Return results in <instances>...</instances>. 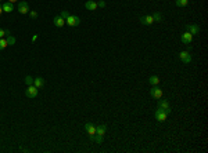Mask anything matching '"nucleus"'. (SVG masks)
Here are the masks:
<instances>
[{
    "instance_id": "nucleus-19",
    "label": "nucleus",
    "mask_w": 208,
    "mask_h": 153,
    "mask_svg": "<svg viewBox=\"0 0 208 153\" xmlns=\"http://www.w3.org/2000/svg\"><path fill=\"white\" fill-rule=\"evenodd\" d=\"M6 40H7V44H9V46H14V44H15V37H14V36H6Z\"/></svg>"
},
{
    "instance_id": "nucleus-14",
    "label": "nucleus",
    "mask_w": 208,
    "mask_h": 153,
    "mask_svg": "<svg viewBox=\"0 0 208 153\" xmlns=\"http://www.w3.org/2000/svg\"><path fill=\"white\" fill-rule=\"evenodd\" d=\"M1 8H3V12H11V11L14 10V6L11 3H9V1H4L1 4Z\"/></svg>"
},
{
    "instance_id": "nucleus-29",
    "label": "nucleus",
    "mask_w": 208,
    "mask_h": 153,
    "mask_svg": "<svg viewBox=\"0 0 208 153\" xmlns=\"http://www.w3.org/2000/svg\"><path fill=\"white\" fill-rule=\"evenodd\" d=\"M4 31H6V36H10L11 35V32L9 31V29H4Z\"/></svg>"
},
{
    "instance_id": "nucleus-16",
    "label": "nucleus",
    "mask_w": 208,
    "mask_h": 153,
    "mask_svg": "<svg viewBox=\"0 0 208 153\" xmlns=\"http://www.w3.org/2000/svg\"><path fill=\"white\" fill-rule=\"evenodd\" d=\"M105 131H107V126H104V124L99 126V127H96V134H97V135H103L104 137Z\"/></svg>"
},
{
    "instance_id": "nucleus-10",
    "label": "nucleus",
    "mask_w": 208,
    "mask_h": 153,
    "mask_svg": "<svg viewBox=\"0 0 208 153\" xmlns=\"http://www.w3.org/2000/svg\"><path fill=\"white\" fill-rule=\"evenodd\" d=\"M97 1H94V0H87L86 3H85V8L89 11H96L97 10Z\"/></svg>"
},
{
    "instance_id": "nucleus-6",
    "label": "nucleus",
    "mask_w": 208,
    "mask_h": 153,
    "mask_svg": "<svg viewBox=\"0 0 208 153\" xmlns=\"http://www.w3.org/2000/svg\"><path fill=\"white\" fill-rule=\"evenodd\" d=\"M18 11L21 14H28L29 12V4L26 1H18Z\"/></svg>"
},
{
    "instance_id": "nucleus-28",
    "label": "nucleus",
    "mask_w": 208,
    "mask_h": 153,
    "mask_svg": "<svg viewBox=\"0 0 208 153\" xmlns=\"http://www.w3.org/2000/svg\"><path fill=\"white\" fill-rule=\"evenodd\" d=\"M32 41H36L38 40V35H33V36H32V39H31Z\"/></svg>"
},
{
    "instance_id": "nucleus-30",
    "label": "nucleus",
    "mask_w": 208,
    "mask_h": 153,
    "mask_svg": "<svg viewBox=\"0 0 208 153\" xmlns=\"http://www.w3.org/2000/svg\"><path fill=\"white\" fill-rule=\"evenodd\" d=\"M7 1H9V3H11V4H14V3H17L18 0H7Z\"/></svg>"
},
{
    "instance_id": "nucleus-22",
    "label": "nucleus",
    "mask_w": 208,
    "mask_h": 153,
    "mask_svg": "<svg viewBox=\"0 0 208 153\" xmlns=\"http://www.w3.org/2000/svg\"><path fill=\"white\" fill-rule=\"evenodd\" d=\"M153 18H154V22H160V21L162 20V15L160 12H154L153 14Z\"/></svg>"
},
{
    "instance_id": "nucleus-17",
    "label": "nucleus",
    "mask_w": 208,
    "mask_h": 153,
    "mask_svg": "<svg viewBox=\"0 0 208 153\" xmlns=\"http://www.w3.org/2000/svg\"><path fill=\"white\" fill-rule=\"evenodd\" d=\"M148 83H150L151 86H158V84H160V77H158V76H151V77L148 79Z\"/></svg>"
},
{
    "instance_id": "nucleus-13",
    "label": "nucleus",
    "mask_w": 208,
    "mask_h": 153,
    "mask_svg": "<svg viewBox=\"0 0 208 153\" xmlns=\"http://www.w3.org/2000/svg\"><path fill=\"white\" fill-rule=\"evenodd\" d=\"M140 22L143 24V25H151V24H154V18H153V15H144V17H142L140 18Z\"/></svg>"
},
{
    "instance_id": "nucleus-8",
    "label": "nucleus",
    "mask_w": 208,
    "mask_h": 153,
    "mask_svg": "<svg viewBox=\"0 0 208 153\" xmlns=\"http://www.w3.org/2000/svg\"><path fill=\"white\" fill-rule=\"evenodd\" d=\"M85 130H86L87 135L92 138L94 134H96V126H94L93 123H86V124H85Z\"/></svg>"
},
{
    "instance_id": "nucleus-12",
    "label": "nucleus",
    "mask_w": 208,
    "mask_h": 153,
    "mask_svg": "<svg viewBox=\"0 0 208 153\" xmlns=\"http://www.w3.org/2000/svg\"><path fill=\"white\" fill-rule=\"evenodd\" d=\"M53 22H54V25H56L57 28H62V26L65 25V20L61 18L60 15H56V17L53 18Z\"/></svg>"
},
{
    "instance_id": "nucleus-27",
    "label": "nucleus",
    "mask_w": 208,
    "mask_h": 153,
    "mask_svg": "<svg viewBox=\"0 0 208 153\" xmlns=\"http://www.w3.org/2000/svg\"><path fill=\"white\" fill-rule=\"evenodd\" d=\"M97 6H99V7H105V1H103V0H100V1L97 3Z\"/></svg>"
},
{
    "instance_id": "nucleus-9",
    "label": "nucleus",
    "mask_w": 208,
    "mask_h": 153,
    "mask_svg": "<svg viewBox=\"0 0 208 153\" xmlns=\"http://www.w3.org/2000/svg\"><path fill=\"white\" fill-rule=\"evenodd\" d=\"M180 40H182L183 44H190V43L193 41V35H191V33H189V32H185V33H182Z\"/></svg>"
},
{
    "instance_id": "nucleus-1",
    "label": "nucleus",
    "mask_w": 208,
    "mask_h": 153,
    "mask_svg": "<svg viewBox=\"0 0 208 153\" xmlns=\"http://www.w3.org/2000/svg\"><path fill=\"white\" fill-rule=\"evenodd\" d=\"M38 94H39V88L38 87H35L33 84H31V86H28V88L25 90V95L28 97V98H36L38 97Z\"/></svg>"
},
{
    "instance_id": "nucleus-23",
    "label": "nucleus",
    "mask_w": 208,
    "mask_h": 153,
    "mask_svg": "<svg viewBox=\"0 0 208 153\" xmlns=\"http://www.w3.org/2000/svg\"><path fill=\"white\" fill-rule=\"evenodd\" d=\"M70 15H71V14H70V11H67V10L61 11V14H60V17H61V18H64V20H67Z\"/></svg>"
},
{
    "instance_id": "nucleus-15",
    "label": "nucleus",
    "mask_w": 208,
    "mask_h": 153,
    "mask_svg": "<svg viewBox=\"0 0 208 153\" xmlns=\"http://www.w3.org/2000/svg\"><path fill=\"white\" fill-rule=\"evenodd\" d=\"M33 86L38 87V88H42V87L44 86V80H43L42 77H35V79H33Z\"/></svg>"
},
{
    "instance_id": "nucleus-2",
    "label": "nucleus",
    "mask_w": 208,
    "mask_h": 153,
    "mask_svg": "<svg viewBox=\"0 0 208 153\" xmlns=\"http://www.w3.org/2000/svg\"><path fill=\"white\" fill-rule=\"evenodd\" d=\"M150 95H151L153 98H156V99H160V98H162L164 92H162V90H161L158 86H153V88L150 90Z\"/></svg>"
},
{
    "instance_id": "nucleus-11",
    "label": "nucleus",
    "mask_w": 208,
    "mask_h": 153,
    "mask_svg": "<svg viewBox=\"0 0 208 153\" xmlns=\"http://www.w3.org/2000/svg\"><path fill=\"white\" fill-rule=\"evenodd\" d=\"M186 29H187V32H189V33H191L193 36H194V35H198V33H200V26H198V25H196V24L187 25Z\"/></svg>"
},
{
    "instance_id": "nucleus-5",
    "label": "nucleus",
    "mask_w": 208,
    "mask_h": 153,
    "mask_svg": "<svg viewBox=\"0 0 208 153\" xmlns=\"http://www.w3.org/2000/svg\"><path fill=\"white\" fill-rule=\"evenodd\" d=\"M154 114H156V119L157 120H158V122H165L166 120V116H168V114H166V112H164V110H162V109H160V108H157V110H156V113H154Z\"/></svg>"
},
{
    "instance_id": "nucleus-7",
    "label": "nucleus",
    "mask_w": 208,
    "mask_h": 153,
    "mask_svg": "<svg viewBox=\"0 0 208 153\" xmlns=\"http://www.w3.org/2000/svg\"><path fill=\"white\" fill-rule=\"evenodd\" d=\"M158 108H160V109H162L164 112H166V114H169V113H171L169 103H168V101H165V99H160V101H158Z\"/></svg>"
},
{
    "instance_id": "nucleus-20",
    "label": "nucleus",
    "mask_w": 208,
    "mask_h": 153,
    "mask_svg": "<svg viewBox=\"0 0 208 153\" xmlns=\"http://www.w3.org/2000/svg\"><path fill=\"white\" fill-rule=\"evenodd\" d=\"M187 3H189V0H176L175 1L178 7H185V6H187Z\"/></svg>"
},
{
    "instance_id": "nucleus-21",
    "label": "nucleus",
    "mask_w": 208,
    "mask_h": 153,
    "mask_svg": "<svg viewBox=\"0 0 208 153\" xmlns=\"http://www.w3.org/2000/svg\"><path fill=\"white\" fill-rule=\"evenodd\" d=\"M7 46H9V44H7V40H6L4 37H1V39H0V50H4Z\"/></svg>"
},
{
    "instance_id": "nucleus-3",
    "label": "nucleus",
    "mask_w": 208,
    "mask_h": 153,
    "mask_svg": "<svg viewBox=\"0 0 208 153\" xmlns=\"http://www.w3.org/2000/svg\"><path fill=\"white\" fill-rule=\"evenodd\" d=\"M65 24H67L68 26H78V25L81 24V20H79V17H76V15H70V17L65 20Z\"/></svg>"
},
{
    "instance_id": "nucleus-31",
    "label": "nucleus",
    "mask_w": 208,
    "mask_h": 153,
    "mask_svg": "<svg viewBox=\"0 0 208 153\" xmlns=\"http://www.w3.org/2000/svg\"><path fill=\"white\" fill-rule=\"evenodd\" d=\"M3 14V8H1V4H0V15Z\"/></svg>"
},
{
    "instance_id": "nucleus-18",
    "label": "nucleus",
    "mask_w": 208,
    "mask_h": 153,
    "mask_svg": "<svg viewBox=\"0 0 208 153\" xmlns=\"http://www.w3.org/2000/svg\"><path fill=\"white\" fill-rule=\"evenodd\" d=\"M92 139H93L96 143H103V135H97V134H94L93 137H92Z\"/></svg>"
},
{
    "instance_id": "nucleus-26",
    "label": "nucleus",
    "mask_w": 208,
    "mask_h": 153,
    "mask_svg": "<svg viewBox=\"0 0 208 153\" xmlns=\"http://www.w3.org/2000/svg\"><path fill=\"white\" fill-rule=\"evenodd\" d=\"M4 36H6V31H4L3 28H0V39H1V37H4Z\"/></svg>"
},
{
    "instance_id": "nucleus-4",
    "label": "nucleus",
    "mask_w": 208,
    "mask_h": 153,
    "mask_svg": "<svg viewBox=\"0 0 208 153\" xmlns=\"http://www.w3.org/2000/svg\"><path fill=\"white\" fill-rule=\"evenodd\" d=\"M179 58L183 63H190L191 62V55L189 54V51H180L179 52Z\"/></svg>"
},
{
    "instance_id": "nucleus-32",
    "label": "nucleus",
    "mask_w": 208,
    "mask_h": 153,
    "mask_svg": "<svg viewBox=\"0 0 208 153\" xmlns=\"http://www.w3.org/2000/svg\"><path fill=\"white\" fill-rule=\"evenodd\" d=\"M0 1H1V0H0Z\"/></svg>"
},
{
    "instance_id": "nucleus-24",
    "label": "nucleus",
    "mask_w": 208,
    "mask_h": 153,
    "mask_svg": "<svg viewBox=\"0 0 208 153\" xmlns=\"http://www.w3.org/2000/svg\"><path fill=\"white\" fill-rule=\"evenodd\" d=\"M25 83H26L28 86L33 84V77H32V76H26V77H25Z\"/></svg>"
},
{
    "instance_id": "nucleus-25",
    "label": "nucleus",
    "mask_w": 208,
    "mask_h": 153,
    "mask_svg": "<svg viewBox=\"0 0 208 153\" xmlns=\"http://www.w3.org/2000/svg\"><path fill=\"white\" fill-rule=\"evenodd\" d=\"M29 17H31L32 20L33 18H38V11H29Z\"/></svg>"
}]
</instances>
